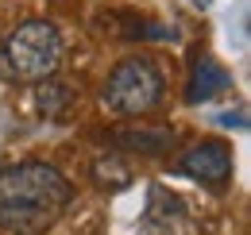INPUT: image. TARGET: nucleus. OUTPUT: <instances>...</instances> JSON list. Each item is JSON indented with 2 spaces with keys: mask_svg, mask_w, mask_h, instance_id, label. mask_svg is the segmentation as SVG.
Returning <instances> with one entry per match:
<instances>
[{
  "mask_svg": "<svg viewBox=\"0 0 251 235\" xmlns=\"http://www.w3.org/2000/svg\"><path fill=\"white\" fill-rule=\"evenodd\" d=\"M112 147L127 150V154L162 158L174 150V131L170 127H112Z\"/></svg>",
  "mask_w": 251,
  "mask_h": 235,
  "instance_id": "nucleus-6",
  "label": "nucleus"
},
{
  "mask_svg": "<svg viewBox=\"0 0 251 235\" xmlns=\"http://www.w3.org/2000/svg\"><path fill=\"white\" fill-rule=\"evenodd\" d=\"M100 96L116 116H147L162 104V73L151 58H124L108 73Z\"/></svg>",
  "mask_w": 251,
  "mask_h": 235,
  "instance_id": "nucleus-3",
  "label": "nucleus"
},
{
  "mask_svg": "<svg viewBox=\"0 0 251 235\" xmlns=\"http://www.w3.org/2000/svg\"><path fill=\"white\" fill-rule=\"evenodd\" d=\"M139 224H143V235H193L189 205L166 185H151Z\"/></svg>",
  "mask_w": 251,
  "mask_h": 235,
  "instance_id": "nucleus-5",
  "label": "nucleus"
},
{
  "mask_svg": "<svg viewBox=\"0 0 251 235\" xmlns=\"http://www.w3.org/2000/svg\"><path fill=\"white\" fill-rule=\"evenodd\" d=\"M93 181L100 189L116 193V189H127L131 185V166H127L120 154H108V158H97L93 162Z\"/></svg>",
  "mask_w": 251,
  "mask_h": 235,
  "instance_id": "nucleus-9",
  "label": "nucleus"
},
{
  "mask_svg": "<svg viewBox=\"0 0 251 235\" xmlns=\"http://www.w3.org/2000/svg\"><path fill=\"white\" fill-rule=\"evenodd\" d=\"M74 201V189L58 166L27 158L0 170V232L43 235L50 232Z\"/></svg>",
  "mask_w": 251,
  "mask_h": 235,
  "instance_id": "nucleus-1",
  "label": "nucleus"
},
{
  "mask_svg": "<svg viewBox=\"0 0 251 235\" xmlns=\"http://www.w3.org/2000/svg\"><path fill=\"white\" fill-rule=\"evenodd\" d=\"M62 66V31L50 20H24L0 43V77L8 85H39Z\"/></svg>",
  "mask_w": 251,
  "mask_h": 235,
  "instance_id": "nucleus-2",
  "label": "nucleus"
},
{
  "mask_svg": "<svg viewBox=\"0 0 251 235\" xmlns=\"http://www.w3.org/2000/svg\"><path fill=\"white\" fill-rule=\"evenodd\" d=\"M74 89L58 85L54 77H47V81H39L35 85V108L43 112L47 119H66L70 112H74Z\"/></svg>",
  "mask_w": 251,
  "mask_h": 235,
  "instance_id": "nucleus-8",
  "label": "nucleus"
},
{
  "mask_svg": "<svg viewBox=\"0 0 251 235\" xmlns=\"http://www.w3.org/2000/svg\"><path fill=\"white\" fill-rule=\"evenodd\" d=\"M228 89H232V77H228V70H224L217 58L201 54V58L193 62V73H189V89H186V100H189V104L213 100V96L228 93Z\"/></svg>",
  "mask_w": 251,
  "mask_h": 235,
  "instance_id": "nucleus-7",
  "label": "nucleus"
},
{
  "mask_svg": "<svg viewBox=\"0 0 251 235\" xmlns=\"http://www.w3.org/2000/svg\"><path fill=\"white\" fill-rule=\"evenodd\" d=\"M232 166H236V158H232V147L224 139H201L178 158V170L193 177L197 185H209V189H224L232 177Z\"/></svg>",
  "mask_w": 251,
  "mask_h": 235,
  "instance_id": "nucleus-4",
  "label": "nucleus"
}]
</instances>
